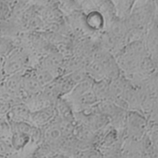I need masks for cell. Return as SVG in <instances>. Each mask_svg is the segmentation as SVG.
<instances>
[{"label": "cell", "mask_w": 158, "mask_h": 158, "mask_svg": "<svg viewBox=\"0 0 158 158\" xmlns=\"http://www.w3.org/2000/svg\"><path fill=\"white\" fill-rule=\"evenodd\" d=\"M26 58L25 55L19 50L13 49L8 54L2 63V74L9 76L15 74L20 73L25 64Z\"/></svg>", "instance_id": "cell-1"}, {"label": "cell", "mask_w": 158, "mask_h": 158, "mask_svg": "<svg viewBox=\"0 0 158 158\" xmlns=\"http://www.w3.org/2000/svg\"><path fill=\"white\" fill-rule=\"evenodd\" d=\"M146 125L145 118L140 113L131 112L128 115V131L131 138L134 140H138L143 136Z\"/></svg>", "instance_id": "cell-2"}, {"label": "cell", "mask_w": 158, "mask_h": 158, "mask_svg": "<svg viewBox=\"0 0 158 158\" xmlns=\"http://www.w3.org/2000/svg\"><path fill=\"white\" fill-rule=\"evenodd\" d=\"M55 110L51 107H45L30 113V123L38 126H44L54 119Z\"/></svg>", "instance_id": "cell-3"}, {"label": "cell", "mask_w": 158, "mask_h": 158, "mask_svg": "<svg viewBox=\"0 0 158 158\" xmlns=\"http://www.w3.org/2000/svg\"><path fill=\"white\" fill-rule=\"evenodd\" d=\"M31 112L27 105L17 103L13 105L7 113V120L10 121L30 122Z\"/></svg>", "instance_id": "cell-4"}, {"label": "cell", "mask_w": 158, "mask_h": 158, "mask_svg": "<svg viewBox=\"0 0 158 158\" xmlns=\"http://www.w3.org/2000/svg\"><path fill=\"white\" fill-rule=\"evenodd\" d=\"M22 89L31 96H35L40 92L42 86L35 74H26L22 78Z\"/></svg>", "instance_id": "cell-5"}, {"label": "cell", "mask_w": 158, "mask_h": 158, "mask_svg": "<svg viewBox=\"0 0 158 158\" xmlns=\"http://www.w3.org/2000/svg\"><path fill=\"white\" fill-rule=\"evenodd\" d=\"M20 73L15 74L9 76L4 81V89L10 94H17L22 89V78Z\"/></svg>", "instance_id": "cell-6"}, {"label": "cell", "mask_w": 158, "mask_h": 158, "mask_svg": "<svg viewBox=\"0 0 158 158\" xmlns=\"http://www.w3.org/2000/svg\"><path fill=\"white\" fill-rule=\"evenodd\" d=\"M92 90L97 100H104L109 96V83L104 79L96 81L92 85Z\"/></svg>", "instance_id": "cell-7"}, {"label": "cell", "mask_w": 158, "mask_h": 158, "mask_svg": "<svg viewBox=\"0 0 158 158\" xmlns=\"http://www.w3.org/2000/svg\"><path fill=\"white\" fill-rule=\"evenodd\" d=\"M30 138L31 136L25 133L19 132L12 133L10 140L12 147L15 150H20L28 144Z\"/></svg>", "instance_id": "cell-8"}, {"label": "cell", "mask_w": 158, "mask_h": 158, "mask_svg": "<svg viewBox=\"0 0 158 158\" xmlns=\"http://www.w3.org/2000/svg\"><path fill=\"white\" fill-rule=\"evenodd\" d=\"M63 135L58 124L49 125L44 131V138L48 143L51 144L59 142Z\"/></svg>", "instance_id": "cell-9"}, {"label": "cell", "mask_w": 158, "mask_h": 158, "mask_svg": "<svg viewBox=\"0 0 158 158\" xmlns=\"http://www.w3.org/2000/svg\"><path fill=\"white\" fill-rule=\"evenodd\" d=\"M97 100L92 88L73 100L75 104L81 108L91 106L94 104Z\"/></svg>", "instance_id": "cell-10"}, {"label": "cell", "mask_w": 158, "mask_h": 158, "mask_svg": "<svg viewBox=\"0 0 158 158\" xmlns=\"http://www.w3.org/2000/svg\"><path fill=\"white\" fill-rule=\"evenodd\" d=\"M125 87L126 86L120 78L113 79L109 83V95L112 96L114 99L120 97L123 95Z\"/></svg>", "instance_id": "cell-11"}, {"label": "cell", "mask_w": 158, "mask_h": 158, "mask_svg": "<svg viewBox=\"0 0 158 158\" xmlns=\"http://www.w3.org/2000/svg\"><path fill=\"white\" fill-rule=\"evenodd\" d=\"M88 26L94 30L101 29L104 24V18L101 14L97 11L89 12L86 17Z\"/></svg>", "instance_id": "cell-12"}, {"label": "cell", "mask_w": 158, "mask_h": 158, "mask_svg": "<svg viewBox=\"0 0 158 158\" xmlns=\"http://www.w3.org/2000/svg\"><path fill=\"white\" fill-rule=\"evenodd\" d=\"M35 76L42 87L49 85L54 79L53 73L45 68L38 69Z\"/></svg>", "instance_id": "cell-13"}, {"label": "cell", "mask_w": 158, "mask_h": 158, "mask_svg": "<svg viewBox=\"0 0 158 158\" xmlns=\"http://www.w3.org/2000/svg\"><path fill=\"white\" fill-rule=\"evenodd\" d=\"M62 63V59L59 55H51L44 59V68L53 73L54 70L56 71L60 68Z\"/></svg>", "instance_id": "cell-14"}, {"label": "cell", "mask_w": 158, "mask_h": 158, "mask_svg": "<svg viewBox=\"0 0 158 158\" xmlns=\"http://www.w3.org/2000/svg\"><path fill=\"white\" fill-rule=\"evenodd\" d=\"M89 73L97 81L103 79L106 75V72L104 67L99 61H95L92 63L89 67Z\"/></svg>", "instance_id": "cell-15"}, {"label": "cell", "mask_w": 158, "mask_h": 158, "mask_svg": "<svg viewBox=\"0 0 158 158\" xmlns=\"http://www.w3.org/2000/svg\"><path fill=\"white\" fill-rule=\"evenodd\" d=\"M13 50L12 40L5 37H0V56H6Z\"/></svg>", "instance_id": "cell-16"}, {"label": "cell", "mask_w": 158, "mask_h": 158, "mask_svg": "<svg viewBox=\"0 0 158 158\" xmlns=\"http://www.w3.org/2000/svg\"><path fill=\"white\" fill-rule=\"evenodd\" d=\"M10 133H11V130L8 121L0 118V139L6 138Z\"/></svg>", "instance_id": "cell-17"}, {"label": "cell", "mask_w": 158, "mask_h": 158, "mask_svg": "<svg viewBox=\"0 0 158 158\" xmlns=\"http://www.w3.org/2000/svg\"><path fill=\"white\" fill-rule=\"evenodd\" d=\"M157 31L156 29L150 31L148 34V45L149 46V49L151 51L155 50L157 51Z\"/></svg>", "instance_id": "cell-18"}, {"label": "cell", "mask_w": 158, "mask_h": 158, "mask_svg": "<svg viewBox=\"0 0 158 158\" xmlns=\"http://www.w3.org/2000/svg\"><path fill=\"white\" fill-rule=\"evenodd\" d=\"M10 12V7L4 1H0V22H5Z\"/></svg>", "instance_id": "cell-19"}, {"label": "cell", "mask_w": 158, "mask_h": 158, "mask_svg": "<svg viewBox=\"0 0 158 158\" xmlns=\"http://www.w3.org/2000/svg\"><path fill=\"white\" fill-rule=\"evenodd\" d=\"M112 35L113 37H121L125 33V27L124 25L120 22H115L113 24L112 28Z\"/></svg>", "instance_id": "cell-20"}, {"label": "cell", "mask_w": 158, "mask_h": 158, "mask_svg": "<svg viewBox=\"0 0 158 158\" xmlns=\"http://www.w3.org/2000/svg\"><path fill=\"white\" fill-rule=\"evenodd\" d=\"M119 4L117 5V11L119 15L123 16L126 15V13L128 12L131 1H117Z\"/></svg>", "instance_id": "cell-21"}, {"label": "cell", "mask_w": 158, "mask_h": 158, "mask_svg": "<svg viewBox=\"0 0 158 158\" xmlns=\"http://www.w3.org/2000/svg\"><path fill=\"white\" fill-rule=\"evenodd\" d=\"M10 105L5 99H0V115L7 113L10 109Z\"/></svg>", "instance_id": "cell-22"}, {"label": "cell", "mask_w": 158, "mask_h": 158, "mask_svg": "<svg viewBox=\"0 0 158 158\" xmlns=\"http://www.w3.org/2000/svg\"><path fill=\"white\" fill-rule=\"evenodd\" d=\"M10 151L9 145L3 140L0 139V155H4L7 154Z\"/></svg>", "instance_id": "cell-23"}, {"label": "cell", "mask_w": 158, "mask_h": 158, "mask_svg": "<svg viewBox=\"0 0 158 158\" xmlns=\"http://www.w3.org/2000/svg\"><path fill=\"white\" fill-rule=\"evenodd\" d=\"M9 30V27L5 22H0V37L4 36L6 31Z\"/></svg>", "instance_id": "cell-24"}, {"label": "cell", "mask_w": 158, "mask_h": 158, "mask_svg": "<svg viewBox=\"0 0 158 158\" xmlns=\"http://www.w3.org/2000/svg\"><path fill=\"white\" fill-rule=\"evenodd\" d=\"M2 75H3V74H2V68H0V81L1 80Z\"/></svg>", "instance_id": "cell-25"}]
</instances>
